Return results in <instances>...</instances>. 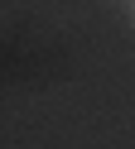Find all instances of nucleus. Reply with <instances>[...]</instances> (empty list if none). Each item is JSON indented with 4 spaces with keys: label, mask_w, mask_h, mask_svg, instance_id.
<instances>
[{
    "label": "nucleus",
    "mask_w": 135,
    "mask_h": 149,
    "mask_svg": "<svg viewBox=\"0 0 135 149\" xmlns=\"http://www.w3.org/2000/svg\"><path fill=\"white\" fill-rule=\"evenodd\" d=\"M130 24H135V0H130Z\"/></svg>",
    "instance_id": "obj_1"
}]
</instances>
